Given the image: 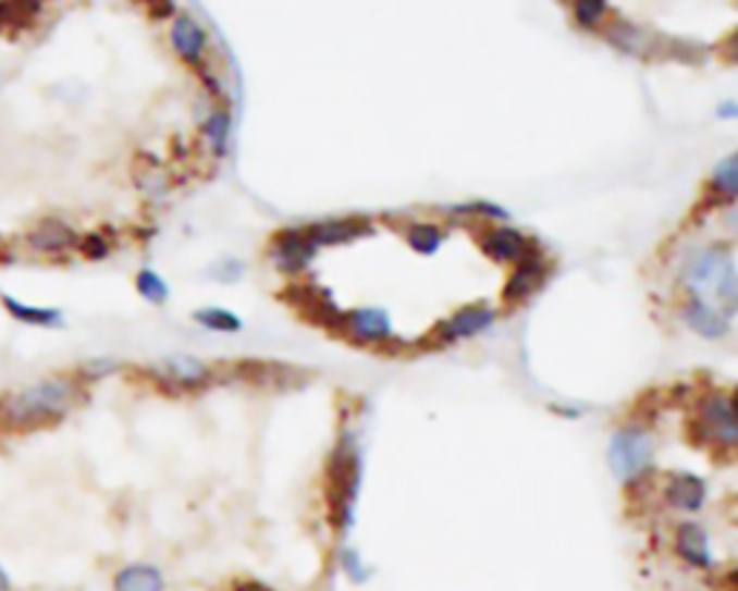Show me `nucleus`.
I'll list each match as a JSON object with an SVG mask.
<instances>
[{
    "instance_id": "f257e3e1",
    "label": "nucleus",
    "mask_w": 738,
    "mask_h": 591,
    "mask_svg": "<svg viewBox=\"0 0 738 591\" xmlns=\"http://www.w3.org/2000/svg\"><path fill=\"white\" fill-rule=\"evenodd\" d=\"M84 398V384L75 375H47L0 398V430L29 433L64 421Z\"/></svg>"
},
{
    "instance_id": "f03ea898",
    "label": "nucleus",
    "mask_w": 738,
    "mask_h": 591,
    "mask_svg": "<svg viewBox=\"0 0 738 591\" xmlns=\"http://www.w3.org/2000/svg\"><path fill=\"white\" fill-rule=\"evenodd\" d=\"M681 286L692 300L713 306L733 321L738 306L736 260L727 246H698L681 260Z\"/></svg>"
},
{
    "instance_id": "7ed1b4c3",
    "label": "nucleus",
    "mask_w": 738,
    "mask_h": 591,
    "mask_svg": "<svg viewBox=\"0 0 738 591\" xmlns=\"http://www.w3.org/2000/svg\"><path fill=\"white\" fill-rule=\"evenodd\" d=\"M358 488H361V453H358L355 435L344 433L327 465L329 519H332L337 534H344L353 526V508Z\"/></svg>"
},
{
    "instance_id": "20e7f679",
    "label": "nucleus",
    "mask_w": 738,
    "mask_h": 591,
    "mask_svg": "<svg viewBox=\"0 0 738 591\" xmlns=\"http://www.w3.org/2000/svg\"><path fill=\"white\" fill-rule=\"evenodd\" d=\"M652 461H655V439L647 424L629 421L615 430L608 442V468L617 482L638 484L652 470Z\"/></svg>"
},
{
    "instance_id": "39448f33",
    "label": "nucleus",
    "mask_w": 738,
    "mask_h": 591,
    "mask_svg": "<svg viewBox=\"0 0 738 591\" xmlns=\"http://www.w3.org/2000/svg\"><path fill=\"white\" fill-rule=\"evenodd\" d=\"M692 433L698 442L736 451L738 444V421L736 407L727 393H706L696 398V416H692Z\"/></svg>"
},
{
    "instance_id": "423d86ee",
    "label": "nucleus",
    "mask_w": 738,
    "mask_h": 591,
    "mask_svg": "<svg viewBox=\"0 0 738 591\" xmlns=\"http://www.w3.org/2000/svg\"><path fill=\"white\" fill-rule=\"evenodd\" d=\"M145 375L164 393H197L213 381V367L194 355H164L145 370Z\"/></svg>"
},
{
    "instance_id": "0eeeda50",
    "label": "nucleus",
    "mask_w": 738,
    "mask_h": 591,
    "mask_svg": "<svg viewBox=\"0 0 738 591\" xmlns=\"http://www.w3.org/2000/svg\"><path fill=\"white\" fill-rule=\"evenodd\" d=\"M78 239H82V234L75 231L73 222H66L64 217L50 214L41 217L33 229L26 231L24 243L29 251H35V255L52 257V260H64V257H70L75 248H78Z\"/></svg>"
},
{
    "instance_id": "6e6552de",
    "label": "nucleus",
    "mask_w": 738,
    "mask_h": 591,
    "mask_svg": "<svg viewBox=\"0 0 738 591\" xmlns=\"http://www.w3.org/2000/svg\"><path fill=\"white\" fill-rule=\"evenodd\" d=\"M337 332L358 346H386L395 341L393 321L381 306H361V309L344 312Z\"/></svg>"
},
{
    "instance_id": "1a4fd4ad",
    "label": "nucleus",
    "mask_w": 738,
    "mask_h": 591,
    "mask_svg": "<svg viewBox=\"0 0 738 591\" xmlns=\"http://www.w3.org/2000/svg\"><path fill=\"white\" fill-rule=\"evenodd\" d=\"M496 321V309L488 304H473L465 306L459 312L447 318L444 323L433 329V335L427 337L425 346H451L456 341H465V337H473L484 329H491Z\"/></svg>"
},
{
    "instance_id": "9d476101",
    "label": "nucleus",
    "mask_w": 738,
    "mask_h": 591,
    "mask_svg": "<svg viewBox=\"0 0 738 591\" xmlns=\"http://www.w3.org/2000/svg\"><path fill=\"white\" fill-rule=\"evenodd\" d=\"M283 300L288 306H295L306 321L318 323V327L337 329L341 327V318H344V312L337 309V304L329 297V292H323L315 283H292L283 292Z\"/></svg>"
},
{
    "instance_id": "9b49d317",
    "label": "nucleus",
    "mask_w": 738,
    "mask_h": 591,
    "mask_svg": "<svg viewBox=\"0 0 738 591\" xmlns=\"http://www.w3.org/2000/svg\"><path fill=\"white\" fill-rule=\"evenodd\" d=\"M269 255H271V263L278 266L283 274H304L306 269H309V263L315 260V255H318V248H315V243L309 237H306L304 229H286L280 231V234H274V239H271L269 246Z\"/></svg>"
},
{
    "instance_id": "f8f14e48",
    "label": "nucleus",
    "mask_w": 738,
    "mask_h": 591,
    "mask_svg": "<svg viewBox=\"0 0 738 591\" xmlns=\"http://www.w3.org/2000/svg\"><path fill=\"white\" fill-rule=\"evenodd\" d=\"M551 274V263L549 257L531 248L522 260L517 263V269L511 271L508 283L502 288V297H505V304H526L528 297H533L545 286V280Z\"/></svg>"
},
{
    "instance_id": "ddd939ff",
    "label": "nucleus",
    "mask_w": 738,
    "mask_h": 591,
    "mask_svg": "<svg viewBox=\"0 0 738 591\" xmlns=\"http://www.w3.org/2000/svg\"><path fill=\"white\" fill-rule=\"evenodd\" d=\"M673 545H675L678 559H684L689 568L710 571V568L715 566L713 549H710V534H706L704 526H698V522H692V519L675 528Z\"/></svg>"
},
{
    "instance_id": "4468645a",
    "label": "nucleus",
    "mask_w": 738,
    "mask_h": 591,
    "mask_svg": "<svg viewBox=\"0 0 738 591\" xmlns=\"http://www.w3.org/2000/svg\"><path fill=\"white\" fill-rule=\"evenodd\" d=\"M306 237L312 239L315 248L320 246H344L353 239H361L372 234V222L367 217H341V220L312 222L306 225Z\"/></svg>"
},
{
    "instance_id": "2eb2a0df",
    "label": "nucleus",
    "mask_w": 738,
    "mask_h": 591,
    "mask_svg": "<svg viewBox=\"0 0 738 591\" xmlns=\"http://www.w3.org/2000/svg\"><path fill=\"white\" fill-rule=\"evenodd\" d=\"M608 44H615L620 52H629V56L638 58H652V56H664V44L666 38L661 35H652L647 29H640L635 24H626V21H612V24L603 29Z\"/></svg>"
},
{
    "instance_id": "dca6fc26",
    "label": "nucleus",
    "mask_w": 738,
    "mask_h": 591,
    "mask_svg": "<svg viewBox=\"0 0 738 591\" xmlns=\"http://www.w3.org/2000/svg\"><path fill=\"white\" fill-rule=\"evenodd\" d=\"M681 318L684 323H687L696 335L706 337V341H718V337H727L730 335V318L724 312H718V309H713V306L701 304V300H692L689 297L687 304L681 306Z\"/></svg>"
},
{
    "instance_id": "f3484780",
    "label": "nucleus",
    "mask_w": 738,
    "mask_h": 591,
    "mask_svg": "<svg viewBox=\"0 0 738 591\" xmlns=\"http://www.w3.org/2000/svg\"><path fill=\"white\" fill-rule=\"evenodd\" d=\"M171 44L176 56L190 66L202 64V58H206V47H208V35L206 29L194 21L190 15H180L173 21L171 29Z\"/></svg>"
},
{
    "instance_id": "a211bd4d",
    "label": "nucleus",
    "mask_w": 738,
    "mask_h": 591,
    "mask_svg": "<svg viewBox=\"0 0 738 591\" xmlns=\"http://www.w3.org/2000/svg\"><path fill=\"white\" fill-rule=\"evenodd\" d=\"M531 248V239L517 229H491L482 234V251L496 263H519Z\"/></svg>"
},
{
    "instance_id": "6ab92c4d",
    "label": "nucleus",
    "mask_w": 738,
    "mask_h": 591,
    "mask_svg": "<svg viewBox=\"0 0 738 591\" xmlns=\"http://www.w3.org/2000/svg\"><path fill=\"white\" fill-rule=\"evenodd\" d=\"M664 496L673 508L687 510V514H696V510L704 508L706 484H704V479H698L696 473L678 470V473H673V477L666 479Z\"/></svg>"
},
{
    "instance_id": "aec40b11",
    "label": "nucleus",
    "mask_w": 738,
    "mask_h": 591,
    "mask_svg": "<svg viewBox=\"0 0 738 591\" xmlns=\"http://www.w3.org/2000/svg\"><path fill=\"white\" fill-rule=\"evenodd\" d=\"M0 306L7 309V315L12 321L24 323V327L35 329H58L64 323V312L61 309H52V306H33L17 300L12 295H0Z\"/></svg>"
},
{
    "instance_id": "412c9836",
    "label": "nucleus",
    "mask_w": 738,
    "mask_h": 591,
    "mask_svg": "<svg viewBox=\"0 0 738 591\" xmlns=\"http://www.w3.org/2000/svg\"><path fill=\"white\" fill-rule=\"evenodd\" d=\"M113 591H164L162 568L150 563H127L113 575Z\"/></svg>"
},
{
    "instance_id": "4be33fe9",
    "label": "nucleus",
    "mask_w": 738,
    "mask_h": 591,
    "mask_svg": "<svg viewBox=\"0 0 738 591\" xmlns=\"http://www.w3.org/2000/svg\"><path fill=\"white\" fill-rule=\"evenodd\" d=\"M710 190L715 194V199H724V202H736L738 197V157L730 153L724 157L722 162L715 164L713 180H710Z\"/></svg>"
},
{
    "instance_id": "5701e85b",
    "label": "nucleus",
    "mask_w": 738,
    "mask_h": 591,
    "mask_svg": "<svg viewBox=\"0 0 738 591\" xmlns=\"http://www.w3.org/2000/svg\"><path fill=\"white\" fill-rule=\"evenodd\" d=\"M444 237H447V231L442 225H435V222H413L410 229H407V243H410L413 251H419V255H435L439 248H442Z\"/></svg>"
},
{
    "instance_id": "b1692460",
    "label": "nucleus",
    "mask_w": 738,
    "mask_h": 591,
    "mask_svg": "<svg viewBox=\"0 0 738 591\" xmlns=\"http://www.w3.org/2000/svg\"><path fill=\"white\" fill-rule=\"evenodd\" d=\"M202 133H206L208 145H211L213 157H225L229 153V136H231V115L225 110H213L206 115L202 122Z\"/></svg>"
},
{
    "instance_id": "393cba45",
    "label": "nucleus",
    "mask_w": 738,
    "mask_h": 591,
    "mask_svg": "<svg viewBox=\"0 0 738 591\" xmlns=\"http://www.w3.org/2000/svg\"><path fill=\"white\" fill-rule=\"evenodd\" d=\"M194 321L202 329H211V332H239L243 321L237 315L229 312V309H220V306H208V309H197L194 312Z\"/></svg>"
},
{
    "instance_id": "a878e982",
    "label": "nucleus",
    "mask_w": 738,
    "mask_h": 591,
    "mask_svg": "<svg viewBox=\"0 0 738 591\" xmlns=\"http://www.w3.org/2000/svg\"><path fill=\"white\" fill-rule=\"evenodd\" d=\"M136 292H139V295L153 306L168 304V297H171V292H168V283L159 278L157 271H150V269H142L139 274H136Z\"/></svg>"
},
{
    "instance_id": "bb28decb",
    "label": "nucleus",
    "mask_w": 738,
    "mask_h": 591,
    "mask_svg": "<svg viewBox=\"0 0 738 591\" xmlns=\"http://www.w3.org/2000/svg\"><path fill=\"white\" fill-rule=\"evenodd\" d=\"M84 260H90V263H99V260H107L110 251H113V243L110 237H104L101 231H90V234H82L78 239V248H75Z\"/></svg>"
},
{
    "instance_id": "cd10ccee",
    "label": "nucleus",
    "mask_w": 738,
    "mask_h": 591,
    "mask_svg": "<svg viewBox=\"0 0 738 591\" xmlns=\"http://www.w3.org/2000/svg\"><path fill=\"white\" fill-rule=\"evenodd\" d=\"M119 370H124V364L119 358H90V361H84L78 367V381L87 384V381H101V378L115 375Z\"/></svg>"
},
{
    "instance_id": "c85d7f7f",
    "label": "nucleus",
    "mask_w": 738,
    "mask_h": 591,
    "mask_svg": "<svg viewBox=\"0 0 738 591\" xmlns=\"http://www.w3.org/2000/svg\"><path fill=\"white\" fill-rule=\"evenodd\" d=\"M136 182H139V188L145 190V194H150V197H164V194L171 190V182H168V176H164V171L159 164H153V168H142V171L136 173Z\"/></svg>"
},
{
    "instance_id": "c756f323",
    "label": "nucleus",
    "mask_w": 738,
    "mask_h": 591,
    "mask_svg": "<svg viewBox=\"0 0 738 591\" xmlns=\"http://www.w3.org/2000/svg\"><path fill=\"white\" fill-rule=\"evenodd\" d=\"M608 12L606 0H575V17L577 24L591 29V26H598Z\"/></svg>"
},
{
    "instance_id": "7c9ffc66",
    "label": "nucleus",
    "mask_w": 738,
    "mask_h": 591,
    "mask_svg": "<svg viewBox=\"0 0 738 591\" xmlns=\"http://www.w3.org/2000/svg\"><path fill=\"white\" fill-rule=\"evenodd\" d=\"M456 217H479V220H505L508 211L500 206H491V202H470V206L453 208Z\"/></svg>"
},
{
    "instance_id": "2f4dec72",
    "label": "nucleus",
    "mask_w": 738,
    "mask_h": 591,
    "mask_svg": "<svg viewBox=\"0 0 738 591\" xmlns=\"http://www.w3.org/2000/svg\"><path fill=\"white\" fill-rule=\"evenodd\" d=\"M341 566H344L346 577H349L353 583H367L369 580V568L364 566V559L358 557V551L346 549L344 554H341Z\"/></svg>"
},
{
    "instance_id": "473e14b6",
    "label": "nucleus",
    "mask_w": 738,
    "mask_h": 591,
    "mask_svg": "<svg viewBox=\"0 0 738 591\" xmlns=\"http://www.w3.org/2000/svg\"><path fill=\"white\" fill-rule=\"evenodd\" d=\"M211 274L220 283H234V280L243 278V263H237V260H222L220 266H213Z\"/></svg>"
},
{
    "instance_id": "72a5a7b5",
    "label": "nucleus",
    "mask_w": 738,
    "mask_h": 591,
    "mask_svg": "<svg viewBox=\"0 0 738 591\" xmlns=\"http://www.w3.org/2000/svg\"><path fill=\"white\" fill-rule=\"evenodd\" d=\"M139 3H145L153 17H168L173 12V0H139Z\"/></svg>"
},
{
    "instance_id": "f704fd0d",
    "label": "nucleus",
    "mask_w": 738,
    "mask_h": 591,
    "mask_svg": "<svg viewBox=\"0 0 738 591\" xmlns=\"http://www.w3.org/2000/svg\"><path fill=\"white\" fill-rule=\"evenodd\" d=\"M231 591H274V589H269V586L260 583V580H239V583L231 586Z\"/></svg>"
},
{
    "instance_id": "c9c22d12",
    "label": "nucleus",
    "mask_w": 738,
    "mask_h": 591,
    "mask_svg": "<svg viewBox=\"0 0 738 591\" xmlns=\"http://www.w3.org/2000/svg\"><path fill=\"white\" fill-rule=\"evenodd\" d=\"M0 591H15V580L9 575V568L0 563Z\"/></svg>"
},
{
    "instance_id": "e433bc0d",
    "label": "nucleus",
    "mask_w": 738,
    "mask_h": 591,
    "mask_svg": "<svg viewBox=\"0 0 738 591\" xmlns=\"http://www.w3.org/2000/svg\"><path fill=\"white\" fill-rule=\"evenodd\" d=\"M718 113L730 115V119H733V115H736V104H733V101H730V104H724V108H718Z\"/></svg>"
},
{
    "instance_id": "4c0bfd02",
    "label": "nucleus",
    "mask_w": 738,
    "mask_h": 591,
    "mask_svg": "<svg viewBox=\"0 0 738 591\" xmlns=\"http://www.w3.org/2000/svg\"><path fill=\"white\" fill-rule=\"evenodd\" d=\"M3 29H7V26H3V21H0V33H3Z\"/></svg>"
}]
</instances>
